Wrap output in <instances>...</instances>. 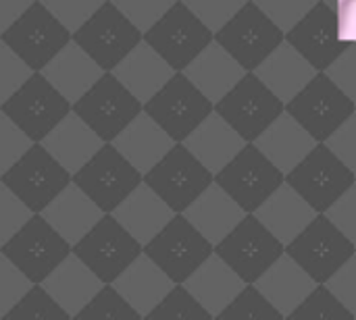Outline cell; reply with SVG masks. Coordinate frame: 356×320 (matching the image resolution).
<instances>
[{"label": "cell", "instance_id": "ffe728a7", "mask_svg": "<svg viewBox=\"0 0 356 320\" xmlns=\"http://www.w3.org/2000/svg\"><path fill=\"white\" fill-rule=\"evenodd\" d=\"M33 0H0V33L8 29Z\"/></svg>", "mask_w": 356, "mask_h": 320}, {"label": "cell", "instance_id": "d6986e66", "mask_svg": "<svg viewBox=\"0 0 356 320\" xmlns=\"http://www.w3.org/2000/svg\"><path fill=\"white\" fill-rule=\"evenodd\" d=\"M42 2L73 33L100 8L104 0H42Z\"/></svg>", "mask_w": 356, "mask_h": 320}, {"label": "cell", "instance_id": "ac0fdd59", "mask_svg": "<svg viewBox=\"0 0 356 320\" xmlns=\"http://www.w3.org/2000/svg\"><path fill=\"white\" fill-rule=\"evenodd\" d=\"M31 210L0 181V246H4L29 219Z\"/></svg>", "mask_w": 356, "mask_h": 320}, {"label": "cell", "instance_id": "4fadbf2b", "mask_svg": "<svg viewBox=\"0 0 356 320\" xmlns=\"http://www.w3.org/2000/svg\"><path fill=\"white\" fill-rule=\"evenodd\" d=\"M2 320H71V317L42 283H33Z\"/></svg>", "mask_w": 356, "mask_h": 320}, {"label": "cell", "instance_id": "277c9868", "mask_svg": "<svg viewBox=\"0 0 356 320\" xmlns=\"http://www.w3.org/2000/svg\"><path fill=\"white\" fill-rule=\"evenodd\" d=\"M73 104L44 77L42 71L33 75L2 102L6 112L33 142H42L69 112Z\"/></svg>", "mask_w": 356, "mask_h": 320}, {"label": "cell", "instance_id": "44dd1931", "mask_svg": "<svg viewBox=\"0 0 356 320\" xmlns=\"http://www.w3.org/2000/svg\"><path fill=\"white\" fill-rule=\"evenodd\" d=\"M0 181H2V175H0Z\"/></svg>", "mask_w": 356, "mask_h": 320}, {"label": "cell", "instance_id": "9c48e42d", "mask_svg": "<svg viewBox=\"0 0 356 320\" xmlns=\"http://www.w3.org/2000/svg\"><path fill=\"white\" fill-rule=\"evenodd\" d=\"M104 140L77 115L71 112L42 140V146L71 173L75 175L100 148Z\"/></svg>", "mask_w": 356, "mask_h": 320}, {"label": "cell", "instance_id": "cb8c5ba5", "mask_svg": "<svg viewBox=\"0 0 356 320\" xmlns=\"http://www.w3.org/2000/svg\"><path fill=\"white\" fill-rule=\"evenodd\" d=\"M0 37H2V33H0Z\"/></svg>", "mask_w": 356, "mask_h": 320}, {"label": "cell", "instance_id": "8fae6325", "mask_svg": "<svg viewBox=\"0 0 356 320\" xmlns=\"http://www.w3.org/2000/svg\"><path fill=\"white\" fill-rule=\"evenodd\" d=\"M42 285L48 289V294L60 304V308L75 319L81 308L100 292L104 285L94 271L83 264L73 252L42 281Z\"/></svg>", "mask_w": 356, "mask_h": 320}, {"label": "cell", "instance_id": "52a82bcc", "mask_svg": "<svg viewBox=\"0 0 356 320\" xmlns=\"http://www.w3.org/2000/svg\"><path fill=\"white\" fill-rule=\"evenodd\" d=\"M77 183L98 206L100 210L113 212L138 183L136 171L127 165L125 156L108 142L73 175Z\"/></svg>", "mask_w": 356, "mask_h": 320}, {"label": "cell", "instance_id": "5bb4252c", "mask_svg": "<svg viewBox=\"0 0 356 320\" xmlns=\"http://www.w3.org/2000/svg\"><path fill=\"white\" fill-rule=\"evenodd\" d=\"M31 146L33 140L0 110V175H4Z\"/></svg>", "mask_w": 356, "mask_h": 320}, {"label": "cell", "instance_id": "8992f818", "mask_svg": "<svg viewBox=\"0 0 356 320\" xmlns=\"http://www.w3.org/2000/svg\"><path fill=\"white\" fill-rule=\"evenodd\" d=\"M136 29L115 2L104 0L100 8L73 31V42L81 46L104 71H113L136 44Z\"/></svg>", "mask_w": 356, "mask_h": 320}, {"label": "cell", "instance_id": "7a4b0ae2", "mask_svg": "<svg viewBox=\"0 0 356 320\" xmlns=\"http://www.w3.org/2000/svg\"><path fill=\"white\" fill-rule=\"evenodd\" d=\"M71 252L73 246L40 212H33L2 246V254L31 279V283H42Z\"/></svg>", "mask_w": 356, "mask_h": 320}, {"label": "cell", "instance_id": "7402d4cb", "mask_svg": "<svg viewBox=\"0 0 356 320\" xmlns=\"http://www.w3.org/2000/svg\"><path fill=\"white\" fill-rule=\"evenodd\" d=\"M0 252H2V246H0Z\"/></svg>", "mask_w": 356, "mask_h": 320}, {"label": "cell", "instance_id": "5b68a950", "mask_svg": "<svg viewBox=\"0 0 356 320\" xmlns=\"http://www.w3.org/2000/svg\"><path fill=\"white\" fill-rule=\"evenodd\" d=\"M73 254L88 264L102 283H115L138 254V244L129 237L127 229L106 212L73 246Z\"/></svg>", "mask_w": 356, "mask_h": 320}, {"label": "cell", "instance_id": "3957f363", "mask_svg": "<svg viewBox=\"0 0 356 320\" xmlns=\"http://www.w3.org/2000/svg\"><path fill=\"white\" fill-rule=\"evenodd\" d=\"M71 40L73 33L42 0H33L29 8L2 31V42L8 44L33 71H42Z\"/></svg>", "mask_w": 356, "mask_h": 320}, {"label": "cell", "instance_id": "7c38bea8", "mask_svg": "<svg viewBox=\"0 0 356 320\" xmlns=\"http://www.w3.org/2000/svg\"><path fill=\"white\" fill-rule=\"evenodd\" d=\"M42 73L73 104L104 75V69L71 40L42 69Z\"/></svg>", "mask_w": 356, "mask_h": 320}, {"label": "cell", "instance_id": "e0dca14e", "mask_svg": "<svg viewBox=\"0 0 356 320\" xmlns=\"http://www.w3.org/2000/svg\"><path fill=\"white\" fill-rule=\"evenodd\" d=\"M31 279L23 275L2 252H0V320L6 317V312L27 294L31 287Z\"/></svg>", "mask_w": 356, "mask_h": 320}, {"label": "cell", "instance_id": "9a60e30c", "mask_svg": "<svg viewBox=\"0 0 356 320\" xmlns=\"http://www.w3.org/2000/svg\"><path fill=\"white\" fill-rule=\"evenodd\" d=\"M129 314L125 306V298L111 283H104L100 292L81 308V312L73 320H115L125 319Z\"/></svg>", "mask_w": 356, "mask_h": 320}, {"label": "cell", "instance_id": "ba28073f", "mask_svg": "<svg viewBox=\"0 0 356 320\" xmlns=\"http://www.w3.org/2000/svg\"><path fill=\"white\" fill-rule=\"evenodd\" d=\"M136 110L134 98L113 71H104V75L73 102V112H77L104 142H113L134 119Z\"/></svg>", "mask_w": 356, "mask_h": 320}, {"label": "cell", "instance_id": "30bf717a", "mask_svg": "<svg viewBox=\"0 0 356 320\" xmlns=\"http://www.w3.org/2000/svg\"><path fill=\"white\" fill-rule=\"evenodd\" d=\"M40 214L71 246H75L104 217L100 206L73 181Z\"/></svg>", "mask_w": 356, "mask_h": 320}, {"label": "cell", "instance_id": "6da1fadb", "mask_svg": "<svg viewBox=\"0 0 356 320\" xmlns=\"http://www.w3.org/2000/svg\"><path fill=\"white\" fill-rule=\"evenodd\" d=\"M73 175L42 146H33L2 175V183L31 210L42 212L69 183Z\"/></svg>", "mask_w": 356, "mask_h": 320}, {"label": "cell", "instance_id": "2e32d148", "mask_svg": "<svg viewBox=\"0 0 356 320\" xmlns=\"http://www.w3.org/2000/svg\"><path fill=\"white\" fill-rule=\"evenodd\" d=\"M31 75L33 69L0 37V104L8 100Z\"/></svg>", "mask_w": 356, "mask_h": 320}, {"label": "cell", "instance_id": "603a6c76", "mask_svg": "<svg viewBox=\"0 0 356 320\" xmlns=\"http://www.w3.org/2000/svg\"><path fill=\"white\" fill-rule=\"evenodd\" d=\"M0 110H2V104H0Z\"/></svg>", "mask_w": 356, "mask_h": 320}]
</instances>
